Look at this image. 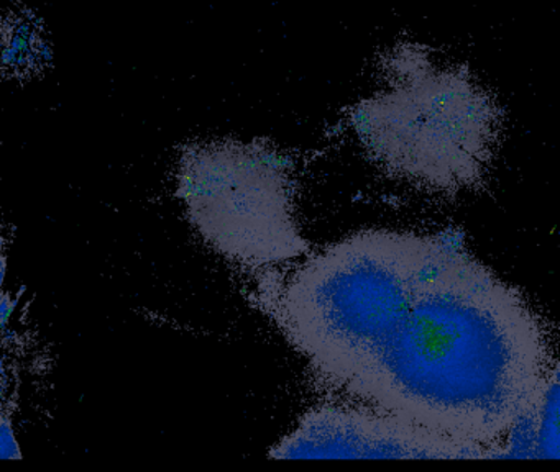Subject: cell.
Returning <instances> with one entry per match:
<instances>
[{"label":"cell","mask_w":560,"mask_h":472,"mask_svg":"<svg viewBox=\"0 0 560 472\" xmlns=\"http://www.w3.org/2000/svg\"><path fill=\"white\" fill-rule=\"evenodd\" d=\"M388 91L363 101L352 121L385 169L435 190L480 182L493 156L498 110L467 69L434 64L418 45H399L385 64Z\"/></svg>","instance_id":"obj_3"},{"label":"cell","mask_w":560,"mask_h":472,"mask_svg":"<svg viewBox=\"0 0 560 472\" xmlns=\"http://www.w3.org/2000/svg\"><path fill=\"white\" fill-rule=\"evenodd\" d=\"M271 458H490L481 449L462 445L405 420L370 406H320L270 452Z\"/></svg>","instance_id":"obj_5"},{"label":"cell","mask_w":560,"mask_h":472,"mask_svg":"<svg viewBox=\"0 0 560 472\" xmlns=\"http://www.w3.org/2000/svg\"><path fill=\"white\" fill-rule=\"evenodd\" d=\"M179 189L192 222L219 251L252 262L304 251L275 154L242 144L199 148L183 161Z\"/></svg>","instance_id":"obj_4"},{"label":"cell","mask_w":560,"mask_h":472,"mask_svg":"<svg viewBox=\"0 0 560 472\" xmlns=\"http://www.w3.org/2000/svg\"><path fill=\"white\" fill-rule=\"evenodd\" d=\"M22 452L19 449L18 439L14 436V429L11 426V420L4 416L2 422V459H21Z\"/></svg>","instance_id":"obj_7"},{"label":"cell","mask_w":560,"mask_h":472,"mask_svg":"<svg viewBox=\"0 0 560 472\" xmlns=\"http://www.w3.org/2000/svg\"><path fill=\"white\" fill-rule=\"evenodd\" d=\"M44 58V46L37 25L28 16H14L4 30V66L14 71L37 68Z\"/></svg>","instance_id":"obj_6"},{"label":"cell","mask_w":560,"mask_h":472,"mask_svg":"<svg viewBox=\"0 0 560 472\" xmlns=\"http://www.w3.org/2000/svg\"><path fill=\"white\" fill-rule=\"evenodd\" d=\"M441 235L372 229L326 249L288 288L287 330L330 382L357 396L405 320Z\"/></svg>","instance_id":"obj_2"},{"label":"cell","mask_w":560,"mask_h":472,"mask_svg":"<svg viewBox=\"0 0 560 472\" xmlns=\"http://www.w3.org/2000/svg\"><path fill=\"white\" fill-rule=\"evenodd\" d=\"M546 330L517 288L441 235L411 307L357 397L490 458L546 405Z\"/></svg>","instance_id":"obj_1"}]
</instances>
